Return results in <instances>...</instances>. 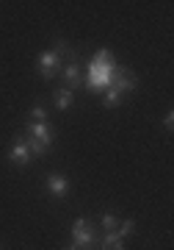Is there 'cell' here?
<instances>
[{
  "instance_id": "1",
  "label": "cell",
  "mask_w": 174,
  "mask_h": 250,
  "mask_svg": "<svg viewBox=\"0 0 174 250\" xmlns=\"http://www.w3.org/2000/svg\"><path fill=\"white\" fill-rule=\"evenodd\" d=\"M116 67H119L116 59H111V53L103 47V50H97V56L86 64V78H83V83H86L91 92H105L113 83Z\"/></svg>"
},
{
  "instance_id": "2",
  "label": "cell",
  "mask_w": 174,
  "mask_h": 250,
  "mask_svg": "<svg viewBox=\"0 0 174 250\" xmlns=\"http://www.w3.org/2000/svg\"><path fill=\"white\" fill-rule=\"evenodd\" d=\"M70 231H72V242H75L80 250H91V245L100 242V236H97V231H94V223L86 220V217H78V220L72 223Z\"/></svg>"
},
{
  "instance_id": "3",
  "label": "cell",
  "mask_w": 174,
  "mask_h": 250,
  "mask_svg": "<svg viewBox=\"0 0 174 250\" xmlns=\"http://www.w3.org/2000/svg\"><path fill=\"white\" fill-rule=\"evenodd\" d=\"M36 67H39V75L44 81H52L55 75H61V56L55 53V50H44L39 59H36Z\"/></svg>"
},
{
  "instance_id": "4",
  "label": "cell",
  "mask_w": 174,
  "mask_h": 250,
  "mask_svg": "<svg viewBox=\"0 0 174 250\" xmlns=\"http://www.w3.org/2000/svg\"><path fill=\"white\" fill-rule=\"evenodd\" d=\"M25 136L36 139V142L44 145L47 150H50L52 142H55V131H52L50 123H28V125H25Z\"/></svg>"
},
{
  "instance_id": "5",
  "label": "cell",
  "mask_w": 174,
  "mask_h": 250,
  "mask_svg": "<svg viewBox=\"0 0 174 250\" xmlns=\"http://www.w3.org/2000/svg\"><path fill=\"white\" fill-rule=\"evenodd\" d=\"M61 78H64V89L78 92L83 86V70H80L78 59H70V62L61 67Z\"/></svg>"
},
{
  "instance_id": "6",
  "label": "cell",
  "mask_w": 174,
  "mask_h": 250,
  "mask_svg": "<svg viewBox=\"0 0 174 250\" xmlns=\"http://www.w3.org/2000/svg\"><path fill=\"white\" fill-rule=\"evenodd\" d=\"M116 92H133L139 86V78H136V72H130L127 67H116V75H113V83H111Z\"/></svg>"
},
{
  "instance_id": "7",
  "label": "cell",
  "mask_w": 174,
  "mask_h": 250,
  "mask_svg": "<svg viewBox=\"0 0 174 250\" xmlns=\"http://www.w3.org/2000/svg\"><path fill=\"white\" fill-rule=\"evenodd\" d=\"M44 187H47V192L55 197H64V195H70L72 192V184L67 175H61V172H50L47 178H44Z\"/></svg>"
},
{
  "instance_id": "8",
  "label": "cell",
  "mask_w": 174,
  "mask_h": 250,
  "mask_svg": "<svg viewBox=\"0 0 174 250\" xmlns=\"http://www.w3.org/2000/svg\"><path fill=\"white\" fill-rule=\"evenodd\" d=\"M9 159L14 161L17 167H25V164H31V159H34V156H31V150L25 147V142L19 139V134H17V142H14V147L9 150Z\"/></svg>"
},
{
  "instance_id": "9",
  "label": "cell",
  "mask_w": 174,
  "mask_h": 250,
  "mask_svg": "<svg viewBox=\"0 0 174 250\" xmlns=\"http://www.w3.org/2000/svg\"><path fill=\"white\" fill-rule=\"evenodd\" d=\"M100 250H124V242L116 231H105L100 236Z\"/></svg>"
},
{
  "instance_id": "10",
  "label": "cell",
  "mask_w": 174,
  "mask_h": 250,
  "mask_svg": "<svg viewBox=\"0 0 174 250\" xmlns=\"http://www.w3.org/2000/svg\"><path fill=\"white\" fill-rule=\"evenodd\" d=\"M52 103H55V108H58V111H67V108H72V103H75V92L58 89L55 95H52Z\"/></svg>"
},
{
  "instance_id": "11",
  "label": "cell",
  "mask_w": 174,
  "mask_h": 250,
  "mask_svg": "<svg viewBox=\"0 0 174 250\" xmlns=\"http://www.w3.org/2000/svg\"><path fill=\"white\" fill-rule=\"evenodd\" d=\"M122 98H124V95H122V92H116L113 86L105 89V106H108V108H116L119 103H122Z\"/></svg>"
},
{
  "instance_id": "12",
  "label": "cell",
  "mask_w": 174,
  "mask_h": 250,
  "mask_svg": "<svg viewBox=\"0 0 174 250\" xmlns=\"http://www.w3.org/2000/svg\"><path fill=\"white\" fill-rule=\"evenodd\" d=\"M116 233L119 236H130V233H136V220H119V225H116Z\"/></svg>"
},
{
  "instance_id": "13",
  "label": "cell",
  "mask_w": 174,
  "mask_h": 250,
  "mask_svg": "<svg viewBox=\"0 0 174 250\" xmlns=\"http://www.w3.org/2000/svg\"><path fill=\"white\" fill-rule=\"evenodd\" d=\"M28 117H31V123H47V111H44V106H34L31 111H28Z\"/></svg>"
},
{
  "instance_id": "14",
  "label": "cell",
  "mask_w": 174,
  "mask_h": 250,
  "mask_svg": "<svg viewBox=\"0 0 174 250\" xmlns=\"http://www.w3.org/2000/svg\"><path fill=\"white\" fill-rule=\"evenodd\" d=\"M100 225H103L105 231H116V225H119V217H113V214H103V217H100Z\"/></svg>"
},
{
  "instance_id": "15",
  "label": "cell",
  "mask_w": 174,
  "mask_h": 250,
  "mask_svg": "<svg viewBox=\"0 0 174 250\" xmlns=\"http://www.w3.org/2000/svg\"><path fill=\"white\" fill-rule=\"evenodd\" d=\"M163 125H166V131L172 134V131H174V111H166V117H163Z\"/></svg>"
},
{
  "instance_id": "16",
  "label": "cell",
  "mask_w": 174,
  "mask_h": 250,
  "mask_svg": "<svg viewBox=\"0 0 174 250\" xmlns=\"http://www.w3.org/2000/svg\"><path fill=\"white\" fill-rule=\"evenodd\" d=\"M64 250H80V248H78V245H75V242H72V245H67V248H64Z\"/></svg>"
}]
</instances>
